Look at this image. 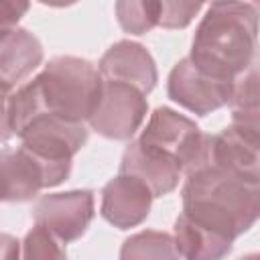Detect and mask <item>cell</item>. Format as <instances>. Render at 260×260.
Listing matches in <instances>:
<instances>
[{
    "label": "cell",
    "instance_id": "obj_23",
    "mask_svg": "<svg viewBox=\"0 0 260 260\" xmlns=\"http://www.w3.org/2000/svg\"><path fill=\"white\" fill-rule=\"evenodd\" d=\"M8 95H10V91L0 87V144L12 136L10 122H8Z\"/></svg>",
    "mask_w": 260,
    "mask_h": 260
},
{
    "label": "cell",
    "instance_id": "obj_16",
    "mask_svg": "<svg viewBox=\"0 0 260 260\" xmlns=\"http://www.w3.org/2000/svg\"><path fill=\"white\" fill-rule=\"evenodd\" d=\"M120 260H181L173 236L158 230H142L124 240Z\"/></svg>",
    "mask_w": 260,
    "mask_h": 260
},
{
    "label": "cell",
    "instance_id": "obj_12",
    "mask_svg": "<svg viewBox=\"0 0 260 260\" xmlns=\"http://www.w3.org/2000/svg\"><path fill=\"white\" fill-rule=\"evenodd\" d=\"M120 175L140 181L152 197H162L177 189L183 171L171 156L144 146L138 140H130L120 160Z\"/></svg>",
    "mask_w": 260,
    "mask_h": 260
},
{
    "label": "cell",
    "instance_id": "obj_15",
    "mask_svg": "<svg viewBox=\"0 0 260 260\" xmlns=\"http://www.w3.org/2000/svg\"><path fill=\"white\" fill-rule=\"evenodd\" d=\"M173 242L181 260H223L234 248V240L193 221L185 213L175 219Z\"/></svg>",
    "mask_w": 260,
    "mask_h": 260
},
{
    "label": "cell",
    "instance_id": "obj_24",
    "mask_svg": "<svg viewBox=\"0 0 260 260\" xmlns=\"http://www.w3.org/2000/svg\"><path fill=\"white\" fill-rule=\"evenodd\" d=\"M238 260H260V256H258V254H246V256H242V258H238Z\"/></svg>",
    "mask_w": 260,
    "mask_h": 260
},
{
    "label": "cell",
    "instance_id": "obj_3",
    "mask_svg": "<svg viewBox=\"0 0 260 260\" xmlns=\"http://www.w3.org/2000/svg\"><path fill=\"white\" fill-rule=\"evenodd\" d=\"M183 211L193 221L236 240L258 219L260 187L215 167L185 175Z\"/></svg>",
    "mask_w": 260,
    "mask_h": 260
},
{
    "label": "cell",
    "instance_id": "obj_6",
    "mask_svg": "<svg viewBox=\"0 0 260 260\" xmlns=\"http://www.w3.org/2000/svg\"><path fill=\"white\" fill-rule=\"evenodd\" d=\"M260 122L232 120L217 134L205 136L203 156L197 169L215 167L246 181L260 183ZM195 169V171H197Z\"/></svg>",
    "mask_w": 260,
    "mask_h": 260
},
{
    "label": "cell",
    "instance_id": "obj_13",
    "mask_svg": "<svg viewBox=\"0 0 260 260\" xmlns=\"http://www.w3.org/2000/svg\"><path fill=\"white\" fill-rule=\"evenodd\" d=\"M150 191L128 175H116L102 189V217L118 230H130L140 225L152 205Z\"/></svg>",
    "mask_w": 260,
    "mask_h": 260
},
{
    "label": "cell",
    "instance_id": "obj_11",
    "mask_svg": "<svg viewBox=\"0 0 260 260\" xmlns=\"http://www.w3.org/2000/svg\"><path fill=\"white\" fill-rule=\"evenodd\" d=\"M98 71L104 81H118L136 87L140 93L148 95L156 81L158 71L148 49L134 41L114 43L100 59Z\"/></svg>",
    "mask_w": 260,
    "mask_h": 260
},
{
    "label": "cell",
    "instance_id": "obj_19",
    "mask_svg": "<svg viewBox=\"0 0 260 260\" xmlns=\"http://www.w3.org/2000/svg\"><path fill=\"white\" fill-rule=\"evenodd\" d=\"M22 260H67L59 240H55L45 228L37 225L28 230L22 242Z\"/></svg>",
    "mask_w": 260,
    "mask_h": 260
},
{
    "label": "cell",
    "instance_id": "obj_20",
    "mask_svg": "<svg viewBox=\"0 0 260 260\" xmlns=\"http://www.w3.org/2000/svg\"><path fill=\"white\" fill-rule=\"evenodd\" d=\"M203 8L201 2H177L162 0L158 10V26L162 28H185Z\"/></svg>",
    "mask_w": 260,
    "mask_h": 260
},
{
    "label": "cell",
    "instance_id": "obj_8",
    "mask_svg": "<svg viewBox=\"0 0 260 260\" xmlns=\"http://www.w3.org/2000/svg\"><path fill=\"white\" fill-rule=\"evenodd\" d=\"M93 215L95 209L91 189L47 193L32 205L35 223L45 228L61 244L79 240L87 232Z\"/></svg>",
    "mask_w": 260,
    "mask_h": 260
},
{
    "label": "cell",
    "instance_id": "obj_5",
    "mask_svg": "<svg viewBox=\"0 0 260 260\" xmlns=\"http://www.w3.org/2000/svg\"><path fill=\"white\" fill-rule=\"evenodd\" d=\"M205 136L207 134H203L191 118L160 106L150 114L138 142L171 156L175 162H179L183 175H189L201 162Z\"/></svg>",
    "mask_w": 260,
    "mask_h": 260
},
{
    "label": "cell",
    "instance_id": "obj_21",
    "mask_svg": "<svg viewBox=\"0 0 260 260\" xmlns=\"http://www.w3.org/2000/svg\"><path fill=\"white\" fill-rule=\"evenodd\" d=\"M28 2H16V0H0V35L16 28L20 18L28 12Z\"/></svg>",
    "mask_w": 260,
    "mask_h": 260
},
{
    "label": "cell",
    "instance_id": "obj_17",
    "mask_svg": "<svg viewBox=\"0 0 260 260\" xmlns=\"http://www.w3.org/2000/svg\"><path fill=\"white\" fill-rule=\"evenodd\" d=\"M116 16L124 32L130 35H146L154 26H158V10L160 2L150 0H124L114 4Z\"/></svg>",
    "mask_w": 260,
    "mask_h": 260
},
{
    "label": "cell",
    "instance_id": "obj_22",
    "mask_svg": "<svg viewBox=\"0 0 260 260\" xmlns=\"http://www.w3.org/2000/svg\"><path fill=\"white\" fill-rule=\"evenodd\" d=\"M0 260H20V242L10 234H0Z\"/></svg>",
    "mask_w": 260,
    "mask_h": 260
},
{
    "label": "cell",
    "instance_id": "obj_1",
    "mask_svg": "<svg viewBox=\"0 0 260 260\" xmlns=\"http://www.w3.org/2000/svg\"><path fill=\"white\" fill-rule=\"evenodd\" d=\"M104 79L98 67L81 57H53L39 75L8 95V122L12 134L35 118L47 114L69 122H87L100 102Z\"/></svg>",
    "mask_w": 260,
    "mask_h": 260
},
{
    "label": "cell",
    "instance_id": "obj_9",
    "mask_svg": "<svg viewBox=\"0 0 260 260\" xmlns=\"http://www.w3.org/2000/svg\"><path fill=\"white\" fill-rule=\"evenodd\" d=\"M234 85L236 81L213 77L195 67L189 57H183L169 73L167 93L185 110L197 116H207L230 104Z\"/></svg>",
    "mask_w": 260,
    "mask_h": 260
},
{
    "label": "cell",
    "instance_id": "obj_2",
    "mask_svg": "<svg viewBox=\"0 0 260 260\" xmlns=\"http://www.w3.org/2000/svg\"><path fill=\"white\" fill-rule=\"evenodd\" d=\"M258 6L254 2H213L207 6L187 55L201 71L236 81L256 63Z\"/></svg>",
    "mask_w": 260,
    "mask_h": 260
},
{
    "label": "cell",
    "instance_id": "obj_14",
    "mask_svg": "<svg viewBox=\"0 0 260 260\" xmlns=\"http://www.w3.org/2000/svg\"><path fill=\"white\" fill-rule=\"evenodd\" d=\"M43 45L30 30L16 26L0 35V87L14 89L43 63Z\"/></svg>",
    "mask_w": 260,
    "mask_h": 260
},
{
    "label": "cell",
    "instance_id": "obj_18",
    "mask_svg": "<svg viewBox=\"0 0 260 260\" xmlns=\"http://www.w3.org/2000/svg\"><path fill=\"white\" fill-rule=\"evenodd\" d=\"M230 106H232V120L260 122V108H258V71H256V63L244 75H240V79H236Z\"/></svg>",
    "mask_w": 260,
    "mask_h": 260
},
{
    "label": "cell",
    "instance_id": "obj_10",
    "mask_svg": "<svg viewBox=\"0 0 260 260\" xmlns=\"http://www.w3.org/2000/svg\"><path fill=\"white\" fill-rule=\"evenodd\" d=\"M65 179L43 165L22 146L0 148V203L35 199L43 189L57 187Z\"/></svg>",
    "mask_w": 260,
    "mask_h": 260
},
{
    "label": "cell",
    "instance_id": "obj_7",
    "mask_svg": "<svg viewBox=\"0 0 260 260\" xmlns=\"http://www.w3.org/2000/svg\"><path fill=\"white\" fill-rule=\"evenodd\" d=\"M148 112L146 95L136 87L104 81L100 102L87 120L89 128L110 140H132Z\"/></svg>",
    "mask_w": 260,
    "mask_h": 260
},
{
    "label": "cell",
    "instance_id": "obj_4",
    "mask_svg": "<svg viewBox=\"0 0 260 260\" xmlns=\"http://www.w3.org/2000/svg\"><path fill=\"white\" fill-rule=\"evenodd\" d=\"M18 138L24 150L37 156L51 171L67 179L71 173L73 156L87 142V128L79 122L43 114L28 122Z\"/></svg>",
    "mask_w": 260,
    "mask_h": 260
}]
</instances>
